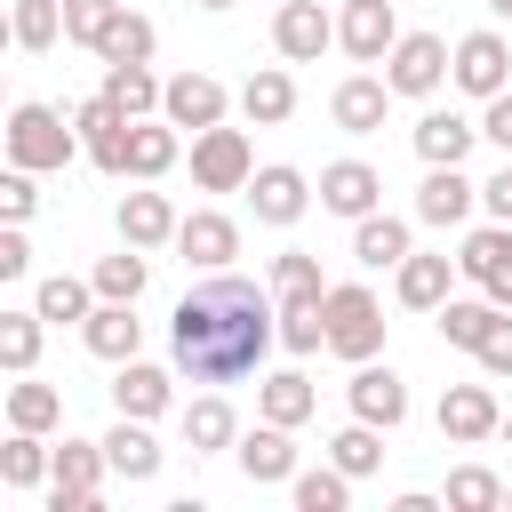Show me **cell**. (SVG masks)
Instances as JSON below:
<instances>
[{
	"label": "cell",
	"instance_id": "6da1fadb",
	"mask_svg": "<svg viewBox=\"0 0 512 512\" xmlns=\"http://www.w3.org/2000/svg\"><path fill=\"white\" fill-rule=\"evenodd\" d=\"M264 352H272V296L240 272L200 280L168 312V360L192 384H240V376L264 368Z\"/></svg>",
	"mask_w": 512,
	"mask_h": 512
},
{
	"label": "cell",
	"instance_id": "7a4b0ae2",
	"mask_svg": "<svg viewBox=\"0 0 512 512\" xmlns=\"http://www.w3.org/2000/svg\"><path fill=\"white\" fill-rule=\"evenodd\" d=\"M320 352H336V360H376L384 352V304H376V288H360V280L320 288Z\"/></svg>",
	"mask_w": 512,
	"mask_h": 512
},
{
	"label": "cell",
	"instance_id": "3957f363",
	"mask_svg": "<svg viewBox=\"0 0 512 512\" xmlns=\"http://www.w3.org/2000/svg\"><path fill=\"white\" fill-rule=\"evenodd\" d=\"M0 152H8L16 168H32V176H56V168H72L80 136H72V120H64L56 104H16L8 128H0Z\"/></svg>",
	"mask_w": 512,
	"mask_h": 512
},
{
	"label": "cell",
	"instance_id": "277c9868",
	"mask_svg": "<svg viewBox=\"0 0 512 512\" xmlns=\"http://www.w3.org/2000/svg\"><path fill=\"white\" fill-rule=\"evenodd\" d=\"M440 80H448V40L440 32H400L384 48V88L392 96H432Z\"/></svg>",
	"mask_w": 512,
	"mask_h": 512
},
{
	"label": "cell",
	"instance_id": "5b68a950",
	"mask_svg": "<svg viewBox=\"0 0 512 512\" xmlns=\"http://www.w3.org/2000/svg\"><path fill=\"white\" fill-rule=\"evenodd\" d=\"M104 488V440H64L48 448V504L56 512H88Z\"/></svg>",
	"mask_w": 512,
	"mask_h": 512
},
{
	"label": "cell",
	"instance_id": "8992f818",
	"mask_svg": "<svg viewBox=\"0 0 512 512\" xmlns=\"http://www.w3.org/2000/svg\"><path fill=\"white\" fill-rule=\"evenodd\" d=\"M456 272H464L488 304H504V312H512V224H480V232H464Z\"/></svg>",
	"mask_w": 512,
	"mask_h": 512
},
{
	"label": "cell",
	"instance_id": "52a82bcc",
	"mask_svg": "<svg viewBox=\"0 0 512 512\" xmlns=\"http://www.w3.org/2000/svg\"><path fill=\"white\" fill-rule=\"evenodd\" d=\"M448 80L464 88V96H496V88H512V48H504V32H464L456 48H448Z\"/></svg>",
	"mask_w": 512,
	"mask_h": 512
},
{
	"label": "cell",
	"instance_id": "ba28073f",
	"mask_svg": "<svg viewBox=\"0 0 512 512\" xmlns=\"http://www.w3.org/2000/svg\"><path fill=\"white\" fill-rule=\"evenodd\" d=\"M64 120H72L80 152H88V160H96L104 176H120V168H128V112H120L112 96H80V104H72Z\"/></svg>",
	"mask_w": 512,
	"mask_h": 512
},
{
	"label": "cell",
	"instance_id": "9c48e42d",
	"mask_svg": "<svg viewBox=\"0 0 512 512\" xmlns=\"http://www.w3.org/2000/svg\"><path fill=\"white\" fill-rule=\"evenodd\" d=\"M248 168H256V152H248V136H240V128H224V120H216V128H200V136H192V184H200V192H240V184H248Z\"/></svg>",
	"mask_w": 512,
	"mask_h": 512
},
{
	"label": "cell",
	"instance_id": "30bf717a",
	"mask_svg": "<svg viewBox=\"0 0 512 512\" xmlns=\"http://www.w3.org/2000/svg\"><path fill=\"white\" fill-rule=\"evenodd\" d=\"M240 192H248L256 224H280V232H288V224L312 208V176H304V168H288V160H272V168H248V184H240Z\"/></svg>",
	"mask_w": 512,
	"mask_h": 512
},
{
	"label": "cell",
	"instance_id": "8fae6325",
	"mask_svg": "<svg viewBox=\"0 0 512 512\" xmlns=\"http://www.w3.org/2000/svg\"><path fill=\"white\" fill-rule=\"evenodd\" d=\"M352 416L376 424V432H400L408 424V376L400 368H376V360H352Z\"/></svg>",
	"mask_w": 512,
	"mask_h": 512
},
{
	"label": "cell",
	"instance_id": "7c38bea8",
	"mask_svg": "<svg viewBox=\"0 0 512 512\" xmlns=\"http://www.w3.org/2000/svg\"><path fill=\"white\" fill-rule=\"evenodd\" d=\"M224 104H232V96H224L216 72H176V80H160V120H168V128H192V136H200V128L224 120Z\"/></svg>",
	"mask_w": 512,
	"mask_h": 512
},
{
	"label": "cell",
	"instance_id": "4fadbf2b",
	"mask_svg": "<svg viewBox=\"0 0 512 512\" xmlns=\"http://www.w3.org/2000/svg\"><path fill=\"white\" fill-rule=\"evenodd\" d=\"M400 0H344V16H336V48L352 56V64H384V48L400 40V16H392Z\"/></svg>",
	"mask_w": 512,
	"mask_h": 512
},
{
	"label": "cell",
	"instance_id": "5bb4252c",
	"mask_svg": "<svg viewBox=\"0 0 512 512\" xmlns=\"http://www.w3.org/2000/svg\"><path fill=\"white\" fill-rule=\"evenodd\" d=\"M328 40H336V16H328L320 0H280V16H272V48H280L288 64H320Z\"/></svg>",
	"mask_w": 512,
	"mask_h": 512
},
{
	"label": "cell",
	"instance_id": "9a60e30c",
	"mask_svg": "<svg viewBox=\"0 0 512 512\" xmlns=\"http://www.w3.org/2000/svg\"><path fill=\"white\" fill-rule=\"evenodd\" d=\"M176 256L200 264V272H224L240 256V224L216 216V208H192V216H176Z\"/></svg>",
	"mask_w": 512,
	"mask_h": 512
},
{
	"label": "cell",
	"instance_id": "2e32d148",
	"mask_svg": "<svg viewBox=\"0 0 512 512\" xmlns=\"http://www.w3.org/2000/svg\"><path fill=\"white\" fill-rule=\"evenodd\" d=\"M496 392L488 384H448L440 392V440H456V448H480V440H496Z\"/></svg>",
	"mask_w": 512,
	"mask_h": 512
},
{
	"label": "cell",
	"instance_id": "e0dca14e",
	"mask_svg": "<svg viewBox=\"0 0 512 512\" xmlns=\"http://www.w3.org/2000/svg\"><path fill=\"white\" fill-rule=\"evenodd\" d=\"M80 344H88L96 360H112V368H120V360H136V344H144L136 304H104V296H96V304H88V320H80Z\"/></svg>",
	"mask_w": 512,
	"mask_h": 512
},
{
	"label": "cell",
	"instance_id": "ac0fdd59",
	"mask_svg": "<svg viewBox=\"0 0 512 512\" xmlns=\"http://www.w3.org/2000/svg\"><path fill=\"white\" fill-rule=\"evenodd\" d=\"M408 136H416V160H424V168H464V152L480 144V128H472L464 112H440V104H432Z\"/></svg>",
	"mask_w": 512,
	"mask_h": 512
},
{
	"label": "cell",
	"instance_id": "d6986e66",
	"mask_svg": "<svg viewBox=\"0 0 512 512\" xmlns=\"http://www.w3.org/2000/svg\"><path fill=\"white\" fill-rule=\"evenodd\" d=\"M376 200H384V176L368 160H328L320 168V208L328 216H368Z\"/></svg>",
	"mask_w": 512,
	"mask_h": 512
},
{
	"label": "cell",
	"instance_id": "ffe728a7",
	"mask_svg": "<svg viewBox=\"0 0 512 512\" xmlns=\"http://www.w3.org/2000/svg\"><path fill=\"white\" fill-rule=\"evenodd\" d=\"M384 104H392V88H384L376 72H352V80L328 96V120H336L344 136H376V128H384Z\"/></svg>",
	"mask_w": 512,
	"mask_h": 512
},
{
	"label": "cell",
	"instance_id": "44dd1931",
	"mask_svg": "<svg viewBox=\"0 0 512 512\" xmlns=\"http://www.w3.org/2000/svg\"><path fill=\"white\" fill-rule=\"evenodd\" d=\"M472 200H480V184H472L464 168H424V184H416V216H424V224H440V232H448V224H464V216H472Z\"/></svg>",
	"mask_w": 512,
	"mask_h": 512
},
{
	"label": "cell",
	"instance_id": "7402d4cb",
	"mask_svg": "<svg viewBox=\"0 0 512 512\" xmlns=\"http://www.w3.org/2000/svg\"><path fill=\"white\" fill-rule=\"evenodd\" d=\"M104 472H120L128 488H144V480L160 472V440L144 432V416H120V424L104 432Z\"/></svg>",
	"mask_w": 512,
	"mask_h": 512
},
{
	"label": "cell",
	"instance_id": "603a6c76",
	"mask_svg": "<svg viewBox=\"0 0 512 512\" xmlns=\"http://www.w3.org/2000/svg\"><path fill=\"white\" fill-rule=\"evenodd\" d=\"M240 472L256 480V488H280L288 472H296V440H288V424H256V432H240Z\"/></svg>",
	"mask_w": 512,
	"mask_h": 512
},
{
	"label": "cell",
	"instance_id": "cb8c5ba5",
	"mask_svg": "<svg viewBox=\"0 0 512 512\" xmlns=\"http://www.w3.org/2000/svg\"><path fill=\"white\" fill-rule=\"evenodd\" d=\"M120 240L128 248H168L176 240V208H168V192H120Z\"/></svg>",
	"mask_w": 512,
	"mask_h": 512
},
{
	"label": "cell",
	"instance_id": "d4e9b609",
	"mask_svg": "<svg viewBox=\"0 0 512 512\" xmlns=\"http://www.w3.org/2000/svg\"><path fill=\"white\" fill-rule=\"evenodd\" d=\"M448 280H456V256H416V248H408V256L392 264V288H400L408 312H432V304L448 296Z\"/></svg>",
	"mask_w": 512,
	"mask_h": 512
},
{
	"label": "cell",
	"instance_id": "484cf974",
	"mask_svg": "<svg viewBox=\"0 0 512 512\" xmlns=\"http://www.w3.org/2000/svg\"><path fill=\"white\" fill-rule=\"evenodd\" d=\"M168 384H176L168 368H152V360H120V376H112V408H120V416H144V424H152V416L168 408Z\"/></svg>",
	"mask_w": 512,
	"mask_h": 512
},
{
	"label": "cell",
	"instance_id": "4316f807",
	"mask_svg": "<svg viewBox=\"0 0 512 512\" xmlns=\"http://www.w3.org/2000/svg\"><path fill=\"white\" fill-rule=\"evenodd\" d=\"M312 408H320V392H312V376H304V368H280V376H264V384H256V416H264V424H288V432H296Z\"/></svg>",
	"mask_w": 512,
	"mask_h": 512
},
{
	"label": "cell",
	"instance_id": "83f0119b",
	"mask_svg": "<svg viewBox=\"0 0 512 512\" xmlns=\"http://www.w3.org/2000/svg\"><path fill=\"white\" fill-rule=\"evenodd\" d=\"M176 152H184V144H176V128H168V120H128V168H120V176L152 184V176H168V168H176Z\"/></svg>",
	"mask_w": 512,
	"mask_h": 512
},
{
	"label": "cell",
	"instance_id": "f1b7e54d",
	"mask_svg": "<svg viewBox=\"0 0 512 512\" xmlns=\"http://www.w3.org/2000/svg\"><path fill=\"white\" fill-rule=\"evenodd\" d=\"M352 256H360L368 272H392V264L408 256V224H400V216H384V208L352 216Z\"/></svg>",
	"mask_w": 512,
	"mask_h": 512
},
{
	"label": "cell",
	"instance_id": "f546056e",
	"mask_svg": "<svg viewBox=\"0 0 512 512\" xmlns=\"http://www.w3.org/2000/svg\"><path fill=\"white\" fill-rule=\"evenodd\" d=\"M152 48H160V32H152V16H136V8H112V24L96 32V56H104V64H152Z\"/></svg>",
	"mask_w": 512,
	"mask_h": 512
},
{
	"label": "cell",
	"instance_id": "4dcf8cb0",
	"mask_svg": "<svg viewBox=\"0 0 512 512\" xmlns=\"http://www.w3.org/2000/svg\"><path fill=\"white\" fill-rule=\"evenodd\" d=\"M240 112H248L256 128H280V120L296 112V80H288L280 64H264V72H248V80H240Z\"/></svg>",
	"mask_w": 512,
	"mask_h": 512
},
{
	"label": "cell",
	"instance_id": "1f68e13d",
	"mask_svg": "<svg viewBox=\"0 0 512 512\" xmlns=\"http://www.w3.org/2000/svg\"><path fill=\"white\" fill-rule=\"evenodd\" d=\"M144 280H152V264H144V248H128V240H120V256H96V272H88V288H96L104 304H136Z\"/></svg>",
	"mask_w": 512,
	"mask_h": 512
},
{
	"label": "cell",
	"instance_id": "d6a6232c",
	"mask_svg": "<svg viewBox=\"0 0 512 512\" xmlns=\"http://www.w3.org/2000/svg\"><path fill=\"white\" fill-rule=\"evenodd\" d=\"M504 304H488V296H440L432 304V320H440V344H456V352H472L480 336H488V320H496Z\"/></svg>",
	"mask_w": 512,
	"mask_h": 512
},
{
	"label": "cell",
	"instance_id": "836d02e7",
	"mask_svg": "<svg viewBox=\"0 0 512 512\" xmlns=\"http://www.w3.org/2000/svg\"><path fill=\"white\" fill-rule=\"evenodd\" d=\"M232 440H240V416H232L216 392H200V400L184 408V448H192V456H216V448H232Z\"/></svg>",
	"mask_w": 512,
	"mask_h": 512
},
{
	"label": "cell",
	"instance_id": "e575fe53",
	"mask_svg": "<svg viewBox=\"0 0 512 512\" xmlns=\"http://www.w3.org/2000/svg\"><path fill=\"white\" fill-rule=\"evenodd\" d=\"M96 96H112L128 120L160 112V80H152V64H104V88H96Z\"/></svg>",
	"mask_w": 512,
	"mask_h": 512
},
{
	"label": "cell",
	"instance_id": "d590c367",
	"mask_svg": "<svg viewBox=\"0 0 512 512\" xmlns=\"http://www.w3.org/2000/svg\"><path fill=\"white\" fill-rule=\"evenodd\" d=\"M320 256L312 248H288V256H272V296H280V312L288 304H320Z\"/></svg>",
	"mask_w": 512,
	"mask_h": 512
},
{
	"label": "cell",
	"instance_id": "8d00e7d4",
	"mask_svg": "<svg viewBox=\"0 0 512 512\" xmlns=\"http://www.w3.org/2000/svg\"><path fill=\"white\" fill-rule=\"evenodd\" d=\"M0 408H8L16 432H56V424H64V392H56V384H8Z\"/></svg>",
	"mask_w": 512,
	"mask_h": 512
},
{
	"label": "cell",
	"instance_id": "74e56055",
	"mask_svg": "<svg viewBox=\"0 0 512 512\" xmlns=\"http://www.w3.org/2000/svg\"><path fill=\"white\" fill-rule=\"evenodd\" d=\"M328 464H336V472H344V480H368V472H376V464H384V432H376V424H360V416H352V424H344V432H336V440H328Z\"/></svg>",
	"mask_w": 512,
	"mask_h": 512
},
{
	"label": "cell",
	"instance_id": "f35d334b",
	"mask_svg": "<svg viewBox=\"0 0 512 512\" xmlns=\"http://www.w3.org/2000/svg\"><path fill=\"white\" fill-rule=\"evenodd\" d=\"M0 480H8V488H40V480H48V432H16V424H8V440H0Z\"/></svg>",
	"mask_w": 512,
	"mask_h": 512
},
{
	"label": "cell",
	"instance_id": "ab89813d",
	"mask_svg": "<svg viewBox=\"0 0 512 512\" xmlns=\"http://www.w3.org/2000/svg\"><path fill=\"white\" fill-rule=\"evenodd\" d=\"M40 336H48L40 312H0V368L8 376H32L40 368Z\"/></svg>",
	"mask_w": 512,
	"mask_h": 512
},
{
	"label": "cell",
	"instance_id": "60d3db41",
	"mask_svg": "<svg viewBox=\"0 0 512 512\" xmlns=\"http://www.w3.org/2000/svg\"><path fill=\"white\" fill-rule=\"evenodd\" d=\"M88 304H96V288H88V280H72V272L40 280V296H32V312H40L48 328H72V320H88Z\"/></svg>",
	"mask_w": 512,
	"mask_h": 512
},
{
	"label": "cell",
	"instance_id": "b9f144b4",
	"mask_svg": "<svg viewBox=\"0 0 512 512\" xmlns=\"http://www.w3.org/2000/svg\"><path fill=\"white\" fill-rule=\"evenodd\" d=\"M8 40L32 48V56L56 48V40H64V8H56V0H16V8H8Z\"/></svg>",
	"mask_w": 512,
	"mask_h": 512
},
{
	"label": "cell",
	"instance_id": "7bdbcfd3",
	"mask_svg": "<svg viewBox=\"0 0 512 512\" xmlns=\"http://www.w3.org/2000/svg\"><path fill=\"white\" fill-rule=\"evenodd\" d=\"M288 496H296V512H344L352 504V480L336 464H320V472H288Z\"/></svg>",
	"mask_w": 512,
	"mask_h": 512
},
{
	"label": "cell",
	"instance_id": "ee69618b",
	"mask_svg": "<svg viewBox=\"0 0 512 512\" xmlns=\"http://www.w3.org/2000/svg\"><path fill=\"white\" fill-rule=\"evenodd\" d=\"M448 504H456V512H496V504H504V480H496L488 464H456V472H448Z\"/></svg>",
	"mask_w": 512,
	"mask_h": 512
},
{
	"label": "cell",
	"instance_id": "f6af8a7d",
	"mask_svg": "<svg viewBox=\"0 0 512 512\" xmlns=\"http://www.w3.org/2000/svg\"><path fill=\"white\" fill-rule=\"evenodd\" d=\"M32 208H40V176L32 168H0V224H32Z\"/></svg>",
	"mask_w": 512,
	"mask_h": 512
},
{
	"label": "cell",
	"instance_id": "bcb514c9",
	"mask_svg": "<svg viewBox=\"0 0 512 512\" xmlns=\"http://www.w3.org/2000/svg\"><path fill=\"white\" fill-rule=\"evenodd\" d=\"M56 8H64V40L96 48V32L112 24V8H120V0H56Z\"/></svg>",
	"mask_w": 512,
	"mask_h": 512
},
{
	"label": "cell",
	"instance_id": "7dc6e473",
	"mask_svg": "<svg viewBox=\"0 0 512 512\" xmlns=\"http://www.w3.org/2000/svg\"><path fill=\"white\" fill-rule=\"evenodd\" d=\"M272 320H280L272 336H280L288 352H320V304H288V312H272Z\"/></svg>",
	"mask_w": 512,
	"mask_h": 512
},
{
	"label": "cell",
	"instance_id": "c3c4849f",
	"mask_svg": "<svg viewBox=\"0 0 512 512\" xmlns=\"http://www.w3.org/2000/svg\"><path fill=\"white\" fill-rule=\"evenodd\" d=\"M472 360H480L488 376H512V312H496V320H488V336L472 344Z\"/></svg>",
	"mask_w": 512,
	"mask_h": 512
},
{
	"label": "cell",
	"instance_id": "681fc988",
	"mask_svg": "<svg viewBox=\"0 0 512 512\" xmlns=\"http://www.w3.org/2000/svg\"><path fill=\"white\" fill-rule=\"evenodd\" d=\"M472 128H480L496 152H512V88H496V96H488V112H480Z\"/></svg>",
	"mask_w": 512,
	"mask_h": 512
},
{
	"label": "cell",
	"instance_id": "f907efd6",
	"mask_svg": "<svg viewBox=\"0 0 512 512\" xmlns=\"http://www.w3.org/2000/svg\"><path fill=\"white\" fill-rule=\"evenodd\" d=\"M32 272V240H24V224H0V280H24Z\"/></svg>",
	"mask_w": 512,
	"mask_h": 512
},
{
	"label": "cell",
	"instance_id": "816d5d0a",
	"mask_svg": "<svg viewBox=\"0 0 512 512\" xmlns=\"http://www.w3.org/2000/svg\"><path fill=\"white\" fill-rule=\"evenodd\" d=\"M480 200H488V216H496V224H512V152H504V168L480 184Z\"/></svg>",
	"mask_w": 512,
	"mask_h": 512
},
{
	"label": "cell",
	"instance_id": "f5cc1de1",
	"mask_svg": "<svg viewBox=\"0 0 512 512\" xmlns=\"http://www.w3.org/2000/svg\"><path fill=\"white\" fill-rule=\"evenodd\" d=\"M488 16H512V0H488Z\"/></svg>",
	"mask_w": 512,
	"mask_h": 512
},
{
	"label": "cell",
	"instance_id": "db71d44e",
	"mask_svg": "<svg viewBox=\"0 0 512 512\" xmlns=\"http://www.w3.org/2000/svg\"><path fill=\"white\" fill-rule=\"evenodd\" d=\"M496 432H504V440H512V416H496Z\"/></svg>",
	"mask_w": 512,
	"mask_h": 512
},
{
	"label": "cell",
	"instance_id": "11a10c76",
	"mask_svg": "<svg viewBox=\"0 0 512 512\" xmlns=\"http://www.w3.org/2000/svg\"><path fill=\"white\" fill-rule=\"evenodd\" d=\"M200 8H232V0H200Z\"/></svg>",
	"mask_w": 512,
	"mask_h": 512
},
{
	"label": "cell",
	"instance_id": "9f6ffc18",
	"mask_svg": "<svg viewBox=\"0 0 512 512\" xmlns=\"http://www.w3.org/2000/svg\"><path fill=\"white\" fill-rule=\"evenodd\" d=\"M0 48H8V16H0Z\"/></svg>",
	"mask_w": 512,
	"mask_h": 512
},
{
	"label": "cell",
	"instance_id": "6f0895ef",
	"mask_svg": "<svg viewBox=\"0 0 512 512\" xmlns=\"http://www.w3.org/2000/svg\"><path fill=\"white\" fill-rule=\"evenodd\" d=\"M504 504H512V488H504Z\"/></svg>",
	"mask_w": 512,
	"mask_h": 512
},
{
	"label": "cell",
	"instance_id": "680465c9",
	"mask_svg": "<svg viewBox=\"0 0 512 512\" xmlns=\"http://www.w3.org/2000/svg\"><path fill=\"white\" fill-rule=\"evenodd\" d=\"M0 400H8V384H0Z\"/></svg>",
	"mask_w": 512,
	"mask_h": 512
}]
</instances>
